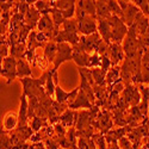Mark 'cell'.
<instances>
[{"instance_id": "d6986e66", "label": "cell", "mask_w": 149, "mask_h": 149, "mask_svg": "<svg viewBox=\"0 0 149 149\" xmlns=\"http://www.w3.org/2000/svg\"><path fill=\"white\" fill-rule=\"evenodd\" d=\"M32 77V70L31 65L25 58H19L17 62V78L24 79V78H31Z\"/></svg>"}, {"instance_id": "6da1fadb", "label": "cell", "mask_w": 149, "mask_h": 149, "mask_svg": "<svg viewBox=\"0 0 149 149\" xmlns=\"http://www.w3.org/2000/svg\"><path fill=\"white\" fill-rule=\"evenodd\" d=\"M110 26H111V43H118L122 44L124 38L128 35L129 28L127 26V24L123 22L117 16H112L107 19Z\"/></svg>"}, {"instance_id": "ac0fdd59", "label": "cell", "mask_w": 149, "mask_h": 149, "mask_svg": "<svg viewBox=\"0 0 149 149\" xmlns=\"http://www.w3.org/2000/svg\"><path fill=\"white\" fill-rule=\"evenodd\" d=\"M119 81H122V79H120V67L119 66H113L106 74V87H107V91L110 92L111 88H112L116 84H118Z\"/></svg>"}, {"instance_id": "836d02e7", "label": "cell", "mask_w": 149, "mask_h": 149, "mask_svg": "<svg viewBox=\"0 0 149 149\" xmlns=\"http://www.w3.org/2000/svg\"><path fill=\"white\" fill-rule=\"evenodd\" d=\"M132 3L141 10V12L146 17L149 18V0H134Z\"/></svg>"}, {"instance_id": "8d00e7d4", "label": "cell", "mask_w": 149, "mask_h": 149, "mask_svg": "<svg viewBox=\"0 0 149 149\" xmlns=\"http://www.w3.org/2000/svg\"><path fill=\"white\" fill-rule=\"evenodd\" d=\"M0 56L1 60L10 56V44L7 42H1V50H0Z\"/></svg>"}, {"instance_id": "e575fe53", "label": "cell", "mask_w": 149, "mask_h": 149, "mask_svg": "<svg viewBox=\"0 0 149 149\" xmlns=\"http://www.w3.org/2000/svg\"><path fill=\"white\" fill-rule=\"evenodd\" d=\"M1 149H13L8 132L1 129Z\"/></svg>"}, {"instance_id": "4dcf8cb0", "label": "cell", "mask_w": 149, "mask_h": 149, "mask_svg": "<svg viewBox=\"0 0 149 149\" xmlns=\"http://www.w3.org/2000/svg\"><path fill=\"white\" fill-rule=\"evenodd\" d=\"M52 18H53V22H54L56 28H60V25H63V23L66 20V18L63 17V15H62V12L55 7L52 11Z\"/></svg>"}, {"instance_id": "f1b7e54d", "label": "cell", "mask_w": 149, "mask_h": 149, "mask_svg": "<svg viewBox=\"0 0 149 149\" xmlns=\"http://www.w3.org/2000/svg\"><path fill=\"white\" fill-rule=\"evenodd\" d=\"M62 26H63V29H62V30H65V31L74 32V33H79V23H78L77 18L66 19Z\"/></svg>"}, {"instance_id": "2e32d148", "label": "cell", "mask_w": 149, "mask_h": 149, "mask_svg": "<svg viewBox=\"0 0 149 149\" xmlns=\"http://www.w3.org/2000/svg\"><path fill=\"white\" fill-rule=\"evenodd\" d=\"M18 124H19V118H18V113L16 112H8L5 115L4 119H3V127L1 129L5 130L6 132L10 131H13L18 128Z\"/></svg>"}, {"instance_id": "30bf717a", "label": "cell", "mask_w": 149, "mask_h": 149, "mask_svg": "<svg viewBox=\"0 0 149 149\" xmlns=\"http://www.w3.org/2000/svg\"><path fill=\"white\" fill-rule=\"evenodd\" d=\"M90 56H91V54L85 52L79 45L73 47V61L75 62L79 68H87Z\"/></svg>"}, {"instance_id": "4316f807", "label": "cell", "mask_w": 149, "mask_h": 149, "mask_svg": "<svg viewBox=\"0 0 149 149\" xmlns=\"http://www.w3.org/2000/svg\"><path fill=\"white\" fill-rule=\"evenodd\" d=\"M92 77L98 86H106V72H104L102 68H92Z\"/></svg>"}, {"instance_id": "603a6c76", "label": "cell", "mask_w": 149, "mask_h": 149, "mask_svg": "<svg viewBox=\"0 0 149 149\" xmlns=\"http://www.w3.org/2000/svg\"><path fill=\"white\" fill-rule=\"evenodd\" d=\"M57 54V43H55L54 41H50L45 44V47L43 48V55L45 56V58L49 62H53L54 63V60L56 57Z\"/></svg>"}, {"instance_id": "9a60e30c", "label": "cell", "mask_w": 149, "mask_h": 149, "mask_svg": "<svg viewBox=\"0 0 149 149\" xmlns=\"http://www.w3.org/2000/svg\"><path fill=\"white\" fill-rule=\"evenodd\" d=\"M140 11L141 10L136 6L132 1H129L128 7L123 11V13H124V19L123 20H124V23L127 24L128 28H130L131 25H134V24H135V19H136V17H137Z\"/></svg>"}, {"instance_id": "ffe728a7", "label": "cell", "mask_w": 149, "mask_h": 149, "mask_svg": "<svg viewBox=\"0 0 149 149\" xmlns=\"http://www.w3.org/2000/svg\"><path fill=\"white\" fill-rule=\"evenodd\" d=\"M98 32L105 43L111 44V26L107 19H98Z\"/></svg>"}, {"instance_id": "f35d334b", "label": "cell", "mask_w": 149, "mask_h": 149, "mask_svg": "<svg viewBox=\"0 0 149 149\" xmlns=\"http://www.w3.org/2000/svg\"><path fill=\"white\" fill-rule=\"evenodd\" d=\"M147 32H148V33H149V28H148V31H147Z\"/></svg>"}, {"instance_id": "cb8c5ba5", "label": "cell", "mask_w": 149, "mask_h": 149, "mask_svg": "<svg viewBox=\"0 0 149 149\" xmlns=\"http://www.w3.org/2000/svg\"><path fill=\"white\" fill-rule=\"evenodd\" d=\"M77 5L82 8L86 13L98 19L97 17V7H95V1H92V0H81V1H77Z\"/></svg>"}, {"instance_id": "83f0119b", "label": "cell", "mask_w": 149, "mask_h": 149, "mask_svg": "<svg viewBox=\"0 0 149 149\" xmlns=\"http://www.w3.org/2000/svg\"><path fill=\"white\" fill-rule=\"evenodd\" d=\"M29 122H30V128L33 130V132H38L42 128H44L47 125H50V124H49V120L47 118H41V117H33Z\"/></svg>"}, {"instance_id": "f546056e", "label": "cell", "mask_w": 149, "mask_h": 149, "mask_svg": "<svg viewBox=\"0 0 149 149\" xmlns=\"http://www.w3.org/2000/svg\"><path fill=\"white\" fill-rule=\"evenodd\" d=\"M78 149H98L93 139H84L80 137L78 140Z\"/></svg>"}, {"instance_id": "5bb4252c", "label": "cell", "mask_w": 149, "mask_h": 149, "mask_svg": "<svg viewBox=\"0 0 149 149\" xmlns=\"http://www.w3.org/2000/svg\"><path fill=\"white\" fill-rule=\"evenodd\" d=\"M18 118H19V124H18L19 128L28 125V122H29V102H28V97L24 95V94H22V97H20V106H19Z\"/></svg>"}, {"instance_id": "44dd1931", "label": "cell", "mask_w": 149, "mask_h": 149, "mask_svg": "<svg viewBox=\"0 0 149 149\" xmlns=\"http://www.w3.org/2000/svg\"><path fill=\"white\" fill-rule=\"evenodd\" d=\"M95 7H97V17L98 19H109L110 17H112V12H111L110 7H109V3L107 1H103V0H99L95 1Z\"/></svg>"}, {"instance_id": "7c38bea8", "label": "cell", "mask_w": 149, "mask_h": 149, "mask_svg": "<svg viewBox=\"0 0 149 149\" xmlns=\"http://www.w3.org/2000/svg\"><path fill=\"white\" fill-rule=\"evenodd\" d=\"M78 117H79V112H78V111L68 109L65 113H62L60 116V123L66 129L75 128L77 123H78Z\"/></svg>"}, {"instance_id": "1f68e13d", "label": "cell", "mask_w": 149, "mask_h": 149, "mask_svg": "<svg viewBox=\"0 0 149 149\" xmlns=\"http://www.w3.org/2000/svg\"><path fill=\"white\" fill-rule=\"evenodd\" d=\"M107 3H109V7H110L111 12H112V15L119 17L120 19H124V13H123V11H122V8H120L118 1L110 0V1H107ZM123 22H124V20H123Z\"/></svg>"}, {"instance_id": "484cf974", "label": "cell", "mask_w": 149, "mask_h": 149, "mask_svg": "<svg viewBox=\"0 0 149 149\" xmlns=\"http://www.w3.org/2000/svg\"><path fill=\"white\" fill-rule=\"evenodd\" d=\"M35 7L41 12V15H49L52 13V11L54 10V1H45V0H37L33 4Z\"/></svg>"}, {"instance_id": "7402d4cb", "label": "cell", "mask_w": 149, "mask_h": 149, "mask_svg": "<svg viewBox=\"0 0 149 149\" xmlns=\"http://www.w3.org/2000/svg\"><path fill=\"white\" fill-rule=\"evenodd\" d=\"M134 25L136 26V29H137V32L140 36L144 35L147 31H148V28H149V18L146 17L142 12L140 11L137 17H136L135 19V24Z\"/></svg>"}, {"instance_id": "e0dca14e", "label": "cell", "mask_w": 149, "mask_h": 149, "mask_svg": "<svg viewBox=\"0 0 149 149\" xmlns=\"http://www.w3.org/2000/svg\"><path fill=\"white\" fill-rule=\"evenodd\" d=\"M41 18H42L41 12L35 7V5H31L29 12L25 16H24V19H25V25L30 26L33 30L35 28H37V24H38Z\"/></svg>"}, {"instance_id": "ba28073f", "label": "cell", "mask_w": 149, "mask_h": 149, "mask_svg": "<svg viewBox=\"0 0 149 149\" xmlns=\"http://www.w3.org/2000/svg\"><path fill=\"white\" fill-rule=\"evenodd\" d=\"M80 88L77 87L74 88L72 92H66L61 88L60 85H56V88H55V100L58 102V103H62V104H68L70 105L74 100H75V98L79 93Z\"/></svg>"}, {"instance_id": "5b68a950", "label": "cell", "mask_w": 149, "mask_h": 149, "mask_svg": "<svg viewBox=\"0 0 149 149\" xmlns=\"http://www.w3.org/2000/svg\"><path fill=\"white\" fill-rule=\"evenodd\" d=\"M73 60V45L68 43H60L57 44V54L54 60V67L53 69L57 72V68L65 63V62Z\"/></svg>"}, {"instance_id": "d590c367", "label": "cell", "mask_w": 149, "mask_h": 149, "mask_svg": "<svg viewBox=\"0 0 149 149\" xmlns=\"http://www.w3.org/2000/svg\"><path fill=\"white\" fill-rule=\"evenodd\" d=\"M118 147L120 149H132L134 148V143L128 139V137H122L119 141H118Z\"/></svg>"}, {"instance_id": "277c9868", "label": "cell", "mask_w": 149, "mask_h": 149, "mask_svg": "<svg viewBox=\"0 0 149 149\" xmlns=\"http://www.w3.org/2000/svg\"><path fill=\"white\" fill-rule=\"evenodd\" d=\"M120 97L127 102V104L130 107L137 106L142 102V95H141L139 86L137 85H132V84L125 86V88H124V91H123Z\"/></svg>"}, {"instance_id": "8992f818", "label": "cell", "mask_w": 149, "mask_h": 149, "mask_svg": "<svg viewBox=\"0 0 149 149\" xmlns=\"http://www.w3.org/2000/svg\"><path fill=\"white\" fill-rule=\"evenodd\" d=\"M79 23V32L82 36H90L98 32V19L92 16H86L85 18L78 20Z\"/></svg>"}, {"instance_id": "74e56055", "label": "cell", "mask_w": 149, "mask_h": 149, "mask_svg": "<svg viewBox=\"0 0 149 149\" xmlns=\"http://www.w3.org/2000/svg\"><path fill=\"white\" fill-rule=\"evenodd\" d=\"M43 143H44V146H45V149H60L58 143H57L53 137L45 140Z\"/></svg>"}, {"instance_id": "d4e9b609", "label": "cell", "mask_w": 149, "mask_h": 149, "mask_svg": "<svg viewBox=\"0 0 149 149\" xmlns=\"http://www.w3.org/2000/svg\"><path fill=\"white\" fill-rule=\"evenodd\" d=\"M26 50H28L26 43H16V44L10 47V55L16 57L17 60H19V58L24 57Z\"/></svg>"}, {"instance_id": "9c48e42d", "label": "cell", "mask_w": 149, "mask_h": 149, "mask_svg": "<svg viewBox=\"0 0 149 149\" xmlns=\"http://www.w3.org/2000/svg\"><path fill=\"white\" fill-rule=\"evenodd\" d=\"M106 55L112 62V66H118L122 61L125 60V54H124L123 47L122 44L118 43H111L109 45V52Z\"/></svg>"}, {"instance_id": "d6a6232c", "label": "cell", "mask_w": 149, "mask_h": 149, "mask_svg": "<svg viewBox=\"0 0 149 149\" xmlns=\"http://www.w3.org/2000/svg\"><path fill=\"white\" fill-rule=\"evenodd\" d=\"M102 66V55H99L97 53L91 54L90 60H88V66L87 68L92 69V68H100Z\"/></svg>"}, {"instance_id": "7a4b0ae2", "label": "cell", "mask_w": 149, "mask_h": 149, "mask_svg": "<svg viewBox=\"0 0 149 149\" xmlns=\"http://www.w3.org/2000/svg\"><path fill=\"white\" fill-rule=\"evenodd\" d=\"M103 38L102 36L99 35V32H95L93 35H90V36H81L80 37V42L79 45L81 49H84L85 52H87L88 54H93V53H97L100 44L103 43Z\"/></svg>"}, {"instance_id": "3957f363", "label": "cell", "mask_w": 149, "mask_h": 149, "mask_svg": "<svg viewBox=\"0 0 149 149\" xmlns=\"http://www.w3.org/2000/svg\"><path fill=\"white\" fill-rule=\"evenodd\" d=\"M17 62L18 60L11 55L1 60V77L6 79L7 84H11L12 80L17 78Z\"/></svg>"}, {"instance_id": "4fadbf2b", "label": "cell", "mask_w": 149, "mask_h": 149, "mask_svg": "<svg viewBox=\"0 0 149 149\" xmlns=\"http://www.w3.org/2000/svg\"><path fill=\"white\" fill-rule=\"evenodd\" d=\"M94 105L91 103V100L88 99V97L86 95V93L84 91H79L75 100H74L70 105H69V109L70 110H79V109H87V110H91Z\"/></svg>"}, {"instance_id": "52a82bcc", "label": "cell", "mask_w": 149, "mask_h": 149, "mask_svg": "<svg viewBox=\"0 0 149 149\" xmlns=\"http://www.w3.org/2000/svg\"><path fill=\"white\" fill-rule=\"evenodd\" d=\"M54 7L60 10L66 19L75 18L77 1H73V0H58V1H54Z\"/></svg>"}, {"instance_id": "8fae6325", "label": "cell", "mask_w": 149, "mask_h": 149, "mask_svg": "<svg viewBox=\"0 0 149 149\" xmlns=\"http://www.w3.org/2000/svg\"><path fill=\"white\" fill-rule=\"evenodd\" d=\"M80 37L79 33H74V32H68L65 30H61L60 33L56 36V38L54 40L55 43L60 44V43H68L70 45H77L80 42Z\"/></svg>"}]
</instances>
